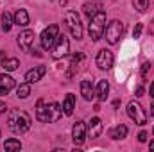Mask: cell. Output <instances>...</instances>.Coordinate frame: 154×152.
<instances>
[{
    "label": "cell",
    "mask_w": 154,
    "mask_h": 152,
    "mask_svg": "<svg viewBox=\"0 0 154 152\" xmlns=\"http://www.w3.org/2000/svg\"><path fill=\"white\" fill-rule=\"evenodd\" d=\"M31 123H32L31 116L25 113V111H22V109H14V111H11L9 116H7V125H9V129L14 134L27 132L31 129Z\"/></svg>",
    "instance_id": "obj_1"
},
{
    "label": "cell",
    "mask_w": 154,
    "mask_h": 152,
    "mask_svg": "<svg viewBox=\"0 0 154 152\" xmlns=\"http://www.w3.org/2000/svg\"><path fill=\"white\" fill-rule=\"evenodd\" d=\"M68 50H70L68 38L65 34H59L57 39H56V43H54V47H52V57L54 59H61V57H65L68 54Z\"/></svg>",
    "instance_id": "obj_7"
},
{
    "label": "cell",
    "mask_w": 154,
    "mask_h": 152,
    "mask_svg": "<svg viewBox=\"0 0 154 152\" xmlns=\"http://www.w3.org/2000/svg\"><path fill=\"white\" fill-rule=\"evenodd\" d=\"M140 74H142L143 79H147L149 74H151V63H143V65H142V72H140Z\"/></svg>",
    "instance_id": "obj_27"
},
{
    "label": "cell",
    "mask_w": 154,
    "mask_h": 152,
    "mask_svg": "<svg viewBox=\"0 0 154 152\" xmlns=\"http://www.w3.org/2000/svg\"><path fill=\"white\" fill-rule=\"evenodd\" d=\"M104 31H106V13L104 11H97L91 18H90V23H88V34L93 41H99V39L104 36Z\"/></svg>",
    "instance_id": "obj_2"
},
{
    "label": "cell",
    "mask_w": 154,
    "mask_h": 152,
    "mask_svg": "<svg viewBox=\"0 0 154 152\" xmlns=\"http://www.w3.org/2000/svg\"><path fill=\"white\" fill-rule=\"evenodd\" d=\"M59 36V27L57 25H48L43 32H41V36H39V41H41V47L45 48V50H50L52 47H54V43H56V39Z\"/></svg>",
    "instance_id": "obj_6"
},
{
    "label": "cell",
    "mask_w": 154,
    "mask_h": 152,
    "mask_svg": "<svg viewBox=\"0 0 154 152\" xmlns=\"http://www.w3.org/2000/svg\"><path fill=\"white\" fill-rule=\"evenodd\" d=\"M86 134H88V127L82 120H79L74 123V129H72V140L75 143V147H81L84 141H86Z\"/></svg>",
    "instance_id": "obj_8"
},
{
    "label": "cell",
    "mask_w": 154,
    "mask_h": 152,
    "mask_svg": "<svg viewBox=\"0 0 154 152\" xmlns=\"http://www.w3.org/2000/svg\"><path fill=\"white\" fill-rule=\"evenodd\" d=\"M151 114L154 116V102H152V106H151Z\"/></svg>",
    "instance_id": "obj_34"
},
{
    "label": "cell",
    "mask_w": 154,
    "mask_h": 152,
    "mask_svg": "<svg viewBox=\"0 0 154 152\" xmlns=\"http://www.w3.org/2000/svg\"><path fill=\"white\" fill-rule=\"evenodd\" d=\"M133 4L138 13H145L149 9V0H133Z\"/></svg>",
    "instance_id": "obj_26"
},
{
    "label": "cell",
    "mask_w": 154,
    "mask_h": 152,
    "mask_svg": "<svg viewBox=\"0 0 154 152\" xmlns=\"http://www.w3.org/2000/svg\"><path fill=\"white\" fill-rule=\"evenodd\" d=\"M74 109H75V95L68 93L65 97V100H63V113L66 114V116H70V114L74 113Z\"/></svg>",
    "instance_id": "obj_16"
},
{
    "label": "cell",
    "mask_w": 154,
    "mask_h": 152,
    "mask_svg": "<svg viewBox=\"0 0 154 152\" xmlns=\"http://www.w3.org/2000/svg\"><path fill=\"white\" fill-rule=\"evenodd\" d=\"M13 16L9 14V13H2V29H4V32H9L11 31V27H13Z\"/></svg>",
    "instance_id": "obj_22"
},
{
    "label": "cell",
    "mask_w": 154,
    "mask_h": 152,
    "mask_svg": "<svg viewBox=\"0 0 154 152\" xmlns=\"http://www.w3.org/2000/svg\"><path fill=\"white\" fill-rule=\"evenodd\" d=\"M97 66L100 68V70H109L111 66H113V54L109 52V50H100L99 54H97Z\"/></svg>",
    "instance_id": "obj_11"
},
{
    "label": "cell",
    "mask_w": 154,
    "mask_h": 152,
    "mask_svg": "<svg viewBox=\"0 0 154 152\" xmlns=\"http://www.w3.org/2000/svg\"><path fill=\"white\" fill-rule=\"evenodd\" d=\"M142 31H143V25H142V23H136V25H134V31H133V38L138 39L140 34H142Z\"/></svg>",
    "instance_id": "obj_28"
},
{
    "label": "cell",
    "mask_w": 154,
    "mask_h": 152,
    "mask_svg": "<svg viewBox=\"0 0 154 152\" xmlns=\"http://www.w3.org/2000/svg\"><path fill=\"white\" fill-rule=\"evenodd\" d=\"M142 95H143V88L138 86V88H136V97H142Z\"/></svg>",
    "instance_id": "obj_30"
},
{
    "label": "cell",
    "mask_w": 154,
    "mask_h": 152,
    "mask_svg": "<svg viewBox=\"0 0 154 152\" xmlns=\"http://www.w3.org/2000/svg\"><path fill=\"white\" fill-rule=\"evenodd\" d=\"M81 95L84 97V100H93L95 91H93V86H91L90 81H82L81 82Z\"/></svg>",
    "instance_id": "obj_18"
},
{
    "label": "cell",
    "mask_w": 154,
    "mask_h": 152,
    "mask_svg": "<svg viewBox=\"0 0 154 152\" xmlns=\"http://www.w3.org/2000/svg\"><path fill=\"white\" fill-rule=\"evenodd\" d=\"M127 114H129V118H131L134 123H138V125H145V123H147V113H145V109H143L138 102H134V100H131V102L127 104Z\"/></svg>",
    "instance_id": "obj_4"
},
{
    "label": "cell",
    "mask_w": 154,
    "mask_h": 152,
    "mask_svg": "<svg viewBox=\"0 0 154 152\" xmlns=\"http://www.w3.org/2000/svg\"><path fill=\"white\" fill-rule=\"evenodd\" d=\"M13 88H14V79L7 74H2L0 75V95H7Z\"/></svg>",
    "instance_id": "obj_14"
},
{
    "label": "cell",
    "mask_w": 154,
    "mask_h": 152,
    "mask_svg": "<svg viewBox=\"0 0 154 152\" xmlns=\"http://www.w3.org/2000/svg\"><path fill=\"white\" fill-rule=\"evenodd\" d=\"M45 106H47L45 100H38V104H36V118L39 122H45Z\"/></svg>",
    "instance_id": "obj_25"
},
{
    "label": "cell",
    "mask_w": 154,
    "mask_h": 152,
    "mask_svg": "<svg viewBox=\"0 0 154 152\" xmlns=\"http://www.w3.org/2000/svg\"><path fill=\"white\" fill-rule=\"evenodd\" d=\"M125 136H127V127H125L124 123L116 125L115 129L111 131V138H113V140H124Z\"/></svg>",
    "instance_id": "obj_20"
},
{
    "label": "cell",
    "mask_w": 154,
    "mask_h": 152,
    "mask_svg": "<svg viewBox=\"0 0 154 152\" xmlns=\"http://www.w3.org/2000/svg\"><path fill=\"white\" fill-rule=\"evenodd\" d=\"M104 34H106V41H108L109 45L118 43V39L122 38V34H124V23H122L120 20L109 22L108 27H106V31H104Z\"/></svg>",
    "instance_id": "obj_3"
},
{
    "label": "cell",
    "mask_w": 154,
    "mask_h": 152,
    "mask_svg": "<svg viewBox=\"0 0 154 152\" xmlns=\"http://www.w3.org/2000/svg\"><path fill=\"white\" fill-rule=\"evenodd\" d=\"M138 141H142V143L147 141V132H145V131H142V132L138 134Z\"/></svg>",
    "instance_id": "obj_29"
},
{
    "label": "cell",
    "mask_w": 154,
    "mask_h": 152,
    "mask_svg": "<svg viewBox=\"0 0 154 152\" xmlns=\"http://www.w3.org/2000/svg\"><path fill=\"white\" fill-rule=\"evenodd\" d=\"M95 93H97V99H99L100 102H104V100L108 99V93H109V82H108V81H99Z\"/></svg>",
    "instance_id": "obj_17"
},
{
    "label": "cell",
    "mask_w": 154,
    "mask_h": 152,
    "mask_svg": "<svg viewBox=\"0 0 154 152\" xmlns=\"http://www.w3.org/2000/svg\"><path fill=\"white\" fill-rule=\"evenodd\" d=\"M152 132H154V129H152Z\"/></svg>",
    "instance_id": "obj_35"
},
{
    "label": "cell",
    "mask_w": 154,
    "mask_h": 152,
    "mask_svg": "<svg viewBox=\"0 0 154 152\" xmlns=\"http://www.w3.org/2000/svg\"><path fill=\"white\" fill-rule=\"evenodd\" d=\"M16 95H18V99H27L31 95V82H22L16 90Z\"/></svg>",
    "instance_id": "obj_21"
},
{
    "label": "cell",
    "mask_w": 154,
    "mask_h": 152,
    "mask_svg": "<svg viewBox=\"0 0 154 152\" xmlns=\"http://www.w3.org/2000/svg\"><path fill=\"white\" fill-rule=\"evenodd\" d=\"M149 95H151V97L154 99V82L151 84V90H149Z\"/></svg>",
    "instance_id": "obj_32"
},
{
    "label": "cell",
    "mask_w": 154,
    "mask_h": 152,
    "mask_svg": "<svg viewBox=\"0 0 154 152\" xmlns=\"http://www.w3.org/2000/svg\"><path fill=\"white\" fill-rule=\"evenodd\" d=\"M65 18H66V27H68L70 34L75 39H81L82 38V23H81L79 14H77L75 11H68Z\"/></svg>",
    "instance_id": "obj_5"
},
{
    "label": "cell",
    "mask_w": 154,
    "mask_h": 152,
    "mask_svg": "<svg viewBox=\"0 0 154 152\" xmlns=\"http://www.w3.org/2000/svg\"><path fill=\"white\" fill-rule=\"evenodd\" d=\"M97 7H99V2H88V4H84V14L88 16V18H91L95 13H97Z\"/></svg>",
    "instance_id": "obj_24"
},
{
    "label": "cell",
    "mask_w": 154,
    "mask_h": 152,
    "mask_svg": "<svg viewBox=\"0 0 154 152\" xmlns=\"http://www.w3.org/2000/svg\"><path fill=\"white\" fill-rule=\"evenodd\" d=\"M4 149L9 152L13 150H20L22 149V143H20V140H14V138H11V140H7L5 143H4Z\"/></svg>",
    "instance_id": "obj_23"
},
{
    "label": "cell",
    "mask_w": 154,
    "mask_h": 152,
    "mask_svg": "<svg viewBox=\"0 0 154 152\" xmlns=\"http://www.w3.org/2000/svg\"><path fill=\"white\" fill-rule=\"evenodd\" d=\"M13 22H14V25H18V27H27L29 25V13L25 11V9H18L16 13H14V16H13Z\"/></svg>",
    "instance_id": "obj_15"
},
{
    "label": "cell",
    "mask_w": 154,
    "mask_h": 152,
    "mask_svg": "<svg viewBox=\"0 0 154 152\" xmlns=\"http://www.w3.org/2000/svg\"><path fill=\"white\" fill-rule=\"evenodd\" d=\"M47 74V68L45 66H36V68H32V70H29L27 74H25V81L27 82H38V81H41V77Z\"/></svg>",
    "instance_id": "obj_13"
},
{
    "label": "cell",
    "mask_w": 154,
    "mask_h": 152,
    "mask_svg": "<svg viewBox=\"0 0 154 152\" xmlns=\"http://www.w3.org/2000/svg\"><path fill=\"white\" fill-rule=\"evenodd\" d=\"M34 32L32 31H23L18 34V45L23 52H31L32 50V43H34Z\"/></svg>",
    "instance_id": "obj_10"
},
{
    "label": "cell",
    "mask_w": 154,
    "mask_h": 152,
    "mask_svg": "<svg viewBox=\"0 0 154 152\" xmlns=\"http://www.w3.org/2000/svg\"><path fill=\"white\" fill-rule=\"evenodd\" d=\"M2 66H4L5 72H14V70L20 66V61H18L16 57H5V59L2 61Z\"/></svg>",
    "instance_id": "obj_19"
},
{
    "label": "cell",
    "mask_w": 154,
    "mask_h": 152,
    "mask_svg": "<svg viewBox=\"0 0 154 152\" xmlns=\"http://www.w3.org/2000/svg\"><path fill=\"white\" fill-rule=\"evenodd\" d=\"M63 114V109L57 102H47L45 106V122L52 123V122H57Z\"/></svg>",
    "instance_id": "obj_9"
},
{
    "label": "cell",
    "mask_w": 154,
    "mask_h": 152,
    "mask_svg": "<svg viewBox=\"0 0 154 152\" xmlns=\"http://www.w3.org/2000/svg\"><path fill=\"white\" fill-rule=\"evenodd\" d=\"M149 149H152V150H154V140L151 141V143H149Z\"/></svg>",
    "instance_id": "obj_33"
},
{
    "label": "cell",
    "mask_w": 154,
    "mask_h": 152,
    "mask_svg": "<svg viewBox=\"0 0 154 152\" xmlns=\"http://www.w3.org/2000/svg\"><path fill=\"white\" fill-rule=\"evenodd\" d=\"M5 109H7V108H5V104H4V102H0V114L5 113Z\"/></svg>",
    "instance_id": "obj_31"
},
{
    "label": "cell",
    "mask_w": 154,
    "mask_h": 152,
    "mask_svg": "<svg viewBox=\"0 0 154 152\" xmlns=\"http://www.w3.org/2000/svg\"><path fill=\"white\" fill-rule=\"evenodd\" d=\"M102 129H104V125H102V120L99 116H95V118L90 120V123H88V134L91 138H99L100 132H102Z\"/></svg>",
    "instance_id": "obj_12"
}]
</instances>
